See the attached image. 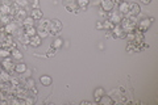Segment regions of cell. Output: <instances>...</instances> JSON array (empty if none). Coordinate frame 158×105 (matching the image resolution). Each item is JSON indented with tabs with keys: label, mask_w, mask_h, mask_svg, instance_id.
I'll list each match as a JSON object with an SVG mask.
<instances>
[{
	"label": "cell",
	"mask_w": 158,
	"mask_h": 105,
	"mask_svg": "<svg viewBox=\"0 0 158 105\" xmlns=\"http://www.w3.org/2000/svg\"><path fill=\"white\" fill-rule=\"evenodd\" d=\"M120 25H121V28L124 29L125 33L135 32V29L137 28V16H124Z\"/></svg>",
	"instance_id": "6da1fadb"
},
{
	"label": "cell",
	"mask_w": 158,
	"mask_h": 105,
	"mask_svg": "<svg viewBox=\"0 0 158 105\" xmlns=\"http://www.w3.org/2000/svg\"><path fill=\"white\" fill-rule=\"evenodd\" d=\"M63 28L62 22L59 21V20L54 18V20H50V25H49V33H50V36H57V34L61 33Z\"/></svg>",
	"instance_id": "7a4b0ae2"
},
{
	"label": "cell",
	"mask_w": 158,
	"mask_h": 105,
	"mask_svg": "<svg viewBox=\"0 0 158 105\" xmlns=\"http://www.w3.org/2000/svg\"><path fill=\"white\" fill-rule=\"evenodd\" d=\"M153 21H154V18H153V17H149V18L145 17V18H142V20L138 21L137 29H138V30H141V32H148V29L152 26Z\"/></svg>",
	"instance_id": "3957f363"
},
{
	"label": "cell",
	"mask_w": 158,
	"mask_h": 105,
	"mask_svg": "<svg viewBox=\"0 0 158 105\" xmlns=\"http://www.w3.org/2000/svg\"><path fill=\"white\" fill-rule=\"evenodd\" d=\"M15 61L11 58V57H8V58H4L3 59V62H2V68L4 70V71H7V72H12L15 71Z\"/></svg>",
	"instance_id": "277c9868"
},
{
	"label": "cell",
	"mask_w": 158,
	"mask_h": 105,
	"mask_svg": "<svg viewBox=\"0 0 158 105\" xmlns=\"http://www.w3.org/2000/svg\"><path fill=\"white\" fill-rule=\"evenodd\" d=\"M111 33H112V36L115 37V38H125V34H127V33L124 32V29L121 28V25H120V24L115 25V26L112 28Z\"/></svg>",
	"instance_id": "5b68a950"
},
{
	"label": "cell",
	"mask_w": 158,
	"mask_h": 105,
	"mask_svg": "<svg viewBox=\"0 0 158 105\" xmlns=\"http://www.w3.org/2000/svg\"><path fill=\"white\" fill-rule=\"evenodd\" d=\"M110 14H108V20L112 22V24H115V25H117V24H120L121 22V20H123V14H120L118 12H116V11H111V12H108Z\"/></svg>",
	"instance_id": "8992f818"
},
{
	"label": "cell",
	"mask_w": 158,
	"mask_h": 105,
	"mask_svg": "<svg viewBox=\"0 0 158 105\" xmlns=\"http://www.w3.org/2000/svg\"><path fill=\"white\" fill-rule=\"evenodd\" d=\"M100 7L102 11H104L106 13L113 11V7H115V3L112 0H100Z\"/></svg>",
	"instance_id": "52a82bcc"
},
{
	"label": "cell",
	"mask_w": 158,
	"mask_h": 105,
	"mask_svg": "<svg viewBox=\"0 0 158 105\" xmlns=\"http://www.w3.org/2000/svg\"><path fill=\"white\" fill-rule=\"evenodd\" d=\"M17 24L15 22V21H11L9 24H7V25H4V32H6V34L7 36H12L13 33H16L17 32Z\"/></svg>",
	"instance_id": "ba28073f"
},
{
	"label": "cell",
	"mask_w": 158,
	"mask_h": 105,
	"mask_svg": "<svg viewBox=\"0 0 158 105\" xmlns=\"http://www.w3.org/2000/svg\"><path fill=\"white\" fill-rule=\"evenodd\" d=\"M141 13V8L137 3H129V11L127 16H138Z\"/></svg>",
	"instance_id": "9c48e42d"
},
{
	"label": "cell",
	"mask_w": 158,
	"mask_h": 105,
	"mask_svg": "<svg viewBox=\"0 0 158 105\" xmlns=\"http://www.w3.org/2000/svg\"><path fill=\"white\" fill-rule=\"evenodd\" d=\"M0 14H13L12 4H9V3L0 4Z\"/></svg>",
	"instance_id": "30bf717a"
},
{
	"label": "cell",
	"mask_w": 158,
	"mask_h": 105,
	"mask_svg": "<svg viewBox=\"0 0 158 105\" xmlns=\"http://www.w3.org/2000/svg\"><path fill=\"white\" fill-rule=\"evenodd\" d=\"M13 17H15L16 21H24L25 17H28L27 16V11L24 8H20V9H17V11L13 13Z\"/></svg>",
	"instance_id": "8fae6325"
},
{
	"label": "cell",
	"mask_w": 158,
	"mask_h": 105,
	"mask_svg": "<svg viewBox=\"0 0 158 105\" xmlns=\"http://www.w3.org/2000/svg\"><path fill=\"white\" fill-rule=\"evenodd\" d=\"M41 43H42V38L37 36V34H34V36L29 38V45H31L32 47H38V46H41Z\"/></svg>",
	"instance_id": "7c38bea8"
},
{
	"label": "cell",
	"mask_w": 158,
	"mask_h": 105,
	"mask_svg": "<svg viewBox=\"0 0 158 105\" xmlns=\"http://www.w3.org/2000/svg\"><path fill=\"white\" fill-rule=\"evenodd\" d=\"M128 11H129V3H127L124 0V2H121L120 4H118V11L117 12L120 14H123V16H127Z\"/></svg>",
	"instance_id": "4fadbf2b"
},
{
	"label": "cell",
	"mask_w": 158,
	"mask_h": 105,
	"mask_svg": "<svg viewBox=\"0 0 158 105\" xmlns=\"http://www.w3.org/2000/svg\"><path fill=\"white\" fill-rule=\"evenodd\" d=\"M27 70H28L27 64L24 63V62H21V61H20V63L15 64V72H16V74H20V75H21V74H25Z\"/></svg>",
	"instance_id": "5bb4252c"
},
{
	"label": "cell",
	"mask_w": 158,
	"mask_h": 105,
	"mask_svg": "<svg viewBox=\"0 0 158 105\" xmlns=\"http://www.w3.org/2000/svg\"><path fill=\"white\" fill-rule=\"evenodd\" d=\"M31 17L34 20V21H38L44 17V13L40 8H32V13H31Z\"/></svg>",
	"instance_id": "9a60e30c"
},
{
	"label": "cell",
	"mask_w": 158,
	"mask_h": 105,
	"mask_svg": "<svg viewBox=\"0 0 158 105\" xmlns=\"http://www.w3.org/2000/svg\"><path fill=\"white\" fill-rule=\"evenodd\" d=\"M99 104H102V105H112L113 103H115V100H113L111 96H108V95H103V96L99 99Z\"/></svg>",
	"instance_id": "2e32d148"
},
{
	"label": "cell",
	"mask_w": 158,
	"mask_h": 105,
	"mask_svg": "<svg viewBox=\"0 0 158 105\" xmlns=\"http://www.w3.org/2000/svg\"><path fill=\"white\" fill-rule=\"evenodd\" d=\"M40 83H41L44 87H49L53 84V79H52V76H49V75H42V76L40 78Z\"/></svg>",
	"instance_id": "e0dca14e"
},
{
	"label": "cell",
	"mask_w": 158,
	"mask_h": 105,
	"mask_svg": "<svg viewBox=\"0 0 158 105\" xmlns=\"http://www.w3.org/2000/svg\"><path fill=\"white\" fill-rule=\"evenodd\" d=\"M9 80H11V74L7 71H0V83L6 84V83H9Z\"/></svg>",
	"instance_id": "ac0fdd59"
},
{
	"label": "cell",
	"mask_w": 158,
	"mask_h": 105,
	"mask_svg": "<svg viewBox=\"0 0 158 105\" xmlns=\"http://www.w3.org/2000/svg\"><path fill=\"white\" fill-rule=\"evenodd\" d=\"M11 57H12V59L13 61H21L23 59V53L20 51V50H17V49H12L11 50Z\"/></svg>",
	"instance_id": "d6986e66"
},
{
	"label": "cell",
	"mask_w": 158,
	"mask_h": 105,
	"mask_svg": "<svg viewBox=\"0 0 158 105\" xmlns=\"http://www.w3.org/2000/svg\"><path fill=\"white\" fill-rule=\"evenodd\" d=\"M103 95H106V91H104V89H103L102 87L95 88V91H94V97H95V101H96V103L99 101V99H100Z\"/></svg>",
	"instance_id": "ffe728a7"
},
{
	"label": "cell",
	"mask_w": 158,
	"mask_h": 105,
	"mask_svg": "<svg viewBox=\"0 0 158 105\" xmlns=\"http://www.w3.org/2000/svg\"><path fill=\"white\" fill-rule=\"evenodd\" d=\"M77 2V6L79 9H82V11H86V8L88 7V4H90V0H75Z\"/></svg>",
	"instance_id": "44dd1931"
},
{
	"label": "cell",
	"mask_w": 158,
	"mask_h": 105,
	"mask_svg": "<svg viewBox=\"0 0 158 105\" xmlns=\"http://www.w3.org/2000/svg\"><path fill=\"white\" fill-rule=\"evenodd\" d=\"M12 21V14H0V24L7 25Z\"/></svg>",
	"instance_id": "7402d4cb"
},
{
	"label": "cell",
	"mask_w": 158,
	"mask_h": 105,
	"mask_svg": "<svg viewBox=\"0 0 158 105\" xmlns=\"http://www.w3.org/2000/svg\"><path fill=\"white\" fill-rule=\"evenodd\" d=\"M113 26H115V24H112L108 18L103 21V30H106V32H111Z\"/></svg>",
	"instance_id": "603a6c76"
},
{
	"label": "cell",
	"mask_w": 158,
	"mask_h": 105,
	"mask_svg": "<svg viewBox=\"0 0 158 105\" xmlns=\"http://www.w3.org/2000/svg\"><path fill=\"white\" fill-rule=\"evenodd\" d=\"M24 33H25L28 37H32V36H34V34H37V28L36 26L24 28Z\"/></svg>",
	"instance_id": "cb8c5ba5"
},
{
	"label": "cell",
	"mask_w": 158,
	"mask_h": 105,
	"mask_svg": "<svg viewBox=\"0 0 158 105\" xmlns=\"http://www.w3.org/2000/svg\"><path fill=\"white\" fill-rule=\"evenodd\" d=\"M52 47H54L56 50H59L61 47H63V39L62 38H56L52 43Z\"/></svg>",
	"instance_id": "d4e9b609"
},
{
	"label": "cell",
	"mask_w": 158,
	"mask_h": 105,
	"mask_svg": "<svg viewBox=\"0 0 158 105\" xmlns=\"http://www.w3.org/2000/svg\"><path fill=\"white\" fill-rule=\"evenodd\" d=\"M11 57V50L7 49V47H0V58L4 59V58H8Z\"/></svg>",
	"instance_id": "484cf974"
},
{
	"label": "cell",
	"mask_w": 158,
	"mask_h": 105,
	"mask_svg": "<svg viewBox=\"0 0 158 105\" xmlns=\"http://www.w3.org/2000/svg\"><path fill=\"white\" fill-rule=\"evenodd\" d=\"M37 36H40V37L44 39V38H48L49 36H50V33H49V30H46V29L37 28Z\"/></svg>",
	"instance_id": "4316f807"
},
{
	"label": "cell",
	"mask_w": 158,
	"mask_h": 105,
	"mask_svg": "<svg viewBox=\"0 0 158 105\" xmlns=\"http://www.w3.org/2000/svg\"><path fill=\"white\" fill-rule=\"evenodd\" d=\"M34 26V20L32 17H25V20L23 21V28H29Z\"/></svg>",
	"instance_id": "83f0119b"
},
{
	"label": "cell",
	"mask_w": 158,
	"mask_h": 105,
	"mask_svg": "<svg viewBox=\"0 0 158 105\" xmlns=\"http://www.w3.org/2000/svg\"><path fill=\"white\" fill-rule=\"evenodd\" d=\"M49 25H50V20H42V18H41V21H40L38 28H41V29H46V30H49Z\"/></svg>",
	"instance_id": "f1b7e54d"
},
{
	"label": "cell",
	"mask_w": 158,
	"mask_h": 105,
	"mask_svg": "<svg viewBox=\"0 0 158 105\" xmlns=\"http://www.w3.org/2000/svg\"><path fill=\"white\" fill-rule=\"evenodd\" d=\"M15 4H16L17 7H20V8H25V7H28L29 2L28 0H15Z\"/></svg>",
	"instance_id": "f546056e"
},
{
	"label": "cell",
	"mask_w": 158,
	"mask_h": 105,
	"mask_svg": "<svg viewBox=\"0 0 158 105\" xmlns=\"http://www.w3.org/2000/svg\"><path fill=\"white\" fill-rule=\"evenodd\" d=\"M56 51H57V50L54 49V47H52V46H50V49L48 50V54H46V57H49V58H50V57H54V54H56Z\"/></svg>",
	"instance_id": "4dcf8cb0"
},
{
	"label": "cell",
	"mask_w": 158,
	"mask_h": 105,
	"mask_svg": "<svg viewBox=\"0 0 158 105\" xmlns=\"http://www.w3.org/2000/svg\"><path fill=\"white\" fill-rule=\"evenodd\" d=\"M33 87H34V80H33V79H28V80H27V88L31 89Z\"/></svg>",
	"instance_id": "1f68e13d"
},
{
	"label": "cell",
	"mask_w": 158,
	"mask_h": 105,
	"mask_svg": "<svg viewBox=\"0 0 158 105\" xmlns=\"http://www.w3.org/2000/svg\"><path fill=\"white\" fill-rule=\"evenodd\" d=\"M96 29L98 30H103V21H98L96 22Z\"/></svg>",
	"instance_id": "d6a6232c"
},
{
	"label": "cell",
	"mask_w": 158,
	"mask_h": 105,
	"mask_svg": "<svg viewBox=\"0 0 158 105\" xmlns=\"http://www.w3.org/2000/svg\"><path fill=\"white\" fill-rule=\"evenodd\" d=\"M38 6H40V0H33L32 8H38Z\"/></svg>",
	"instance_id": "836d02e7"
},
{
	"label": "cell",
	"mask_w": 158,
	"mask_h": 105,
	"mask_svg": "<svg viewBox=\"0 0 158 105\" xmlns=\"http://www.w3.org/2000/svg\"><path fill=\"white\" fill-rule=\"evenodd\" d=\"M140 2H141L142 4H146V6H148V4H149V3L152 2V0H140Z\"/></svg>",
	"instance_id": "e575fe53"
},
{
	"label": "cell",
	"mask_w": 158,
	"mask_h": 105,
	"mask_svg": "<svg viewBox=\"0 0 158 105\" xmlns=\"http://www.w3.org/2000/svg\"><path fill=\"white\" fill-rule=\"evenodd\" d=\"M90 104H92L91 101H82L81 103V105H90Z\"/></svg>",
	"instance_id": "d590c367"
},
{
	"label": "cell",
	"mask_w": 158,
	"mask_h": 105,
	"mask_svg": "<svg viewBox=\"0 0 158 105\" xmlns=\"http://www.w3.org/2000/svg\"><path fill=\"white\" fill-rule=\"evenodd\" d=\"M0 70H2V63H0Z\"/></svg>",
	"instance_id": "8d00e7d4"
}]
</instances>
